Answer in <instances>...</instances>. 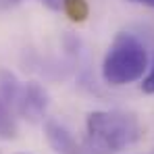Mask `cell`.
Instances as JSON below:
<instances>
[{
    "instance_id": "cell-1",
    "label": "cell",
    "mask_w": 154,
    "mask_h": 154,
    "mask_svg": "<svg viewBox=\"0 0 154 154\" xmlns=\"http://www.w3.org/2000/svg\"><path fill=\"white\" fill-rule=\"evenodd\" d=\"M142 135L137 117L127 110H94L85 119V140L94 154H117Z\"/></svg>"
},
{
    "instance_id": "cell-2",
    "label": "cell",
    "mask_w": 154,
    "mask_h": 154,
    "mask_svg": "<svg viewBox=\"0 0 154 154\" xmlns=\"http://www.w3.org/2000/svg\"><path fill=\"white\" fill-rule=\"evenodd\" d=\"M148 69V50L133 33H119L102 60V77L106 83L121 88L137 81Z\"/></svg>"
},
{
    "instance_id": "cell-3",
    "label": "cell",
    "mask_w": 154,
    "mask_h": 154,
    "mask_svg": "<svg viewBox=\"0 0 154 154\" xmlns=\"http://www.w3.org/2000/svg\"><path fill=\"white\" fill-rule=\"evenodd\" d=\"M13 106L17 108V112L23 117V119H29V121H38L46 115V108H48V94L46 90L35 83V81H29V83H23L17 92V98Z\"/></svg>"
},
{
    "instance_id": "cell-4",
    "label": "cell",
    "mask_w": 154,
    "mask_h": 154,
    "mask_svg": "<svg viewBox=\"0 0 154 154\" xmlns=\"http://www.w3.org/2000/svg\"><path fill=\"white\" fill-rule=\"evenodd\" d=\"M46 137H48V144L58 154H79L77 142L73 140V135L69 133V129L63 127L60 123L46 121Z\"/></svg>"
},
{
    "instance_id": "cell-5",
    "label": "cell",
    "mask_w": 154,
    "mask_h": 154,
    "mask_svg": "<svg viewBox=\"0 0 154 154\" xmlns=\"http://www.w3.org/2000/svg\"><path fill=\"white\" fill-rule=\"evenodd\" d=\"M15 135H17V125H15L11 106L0 100V137L11 140V137H15Z\"/></svg>"
},
{
    "instance_id": "cell-6",
    "label": "cell",
    "mask_w": 154,
    "mask_h": 154,
    "mask_svg": "<svg viewBox=\"0 0 154 154\" xmlns=\"http://www.w3.org/2000/svg\"><path fill=\"white\" fill-rule=\"evenodd\" d=\"M63 11L69 15L71 21H85L90 15V6L85 0H63Z\"/></svg>"
},
{
    "instance_id": "cell-7",
    "label": "cell",
    "mask_w": 154,
    "mask_h": 154,
    "mask_svg": "<svg viewBox=\"0 0 154 154\" xmlns=\"http://www.w3.org/2000/svg\"><path fill=\"white\" fill-rule=\"evenodd\" d=\"M142 90L146 94H154V60H152V65H150L148 75L144 77V81H142Z\"/></svg>"
},
{
    "instance_id": "cell-8",
    "label": "cell",
    "mask_w": 154,
    "mask_h": 154,
    "mask_svg": "<svg viewBox=\"0 0 154 154\" xmlns=\"http://www.w3.org/2000/svg\"><path fill=\"white\" fill-rule=\"evenodd\" d=\"M44 4H48L50 8H63V0H42Z\"/></svg>"
},
{
    "instance_id": "cell-9",
    "label": "cell",
    "mask_w": 154,
    "mask_h": 154,
    "mask_svg": "<svg viewBox=\"0 0 154 154\" xmlns=\"http://www.w3.org/2000/svg\"><path fill=\"white\" fill-rule=\"evenodd\" d=\"M131 2H137V4H144V6L154 8V0H131Z\"/></svg>"
}]
</instances>
